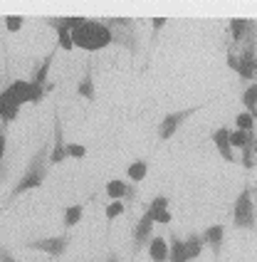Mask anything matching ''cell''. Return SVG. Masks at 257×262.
<instances>
[{"label": "cell", "mask_w": 257, "mask_h": 262, "mask_svg": "<svg viewBox=\"0 0 257 262\" xmlns=\"http://www.w3.org/2000/svg\"><path fill=\"white\" fill-rule=\"evenodd\" d=\"M50 151H52V141L45 139V144L40 146V148L35 151V156L30 159L23 178H20V181L15 183V188L10 190V198H8V201H15L17 195H23V193H28V190L42 186L47 173H50Z\"/></svg>", "instance_id": "1"}, {"label": "cell", "mask_w": 257, "mask_h": 262, "mask_svg": "<svg viewBox=\"0 0 257 262\" xmlns=\"http://www.w3.org/2000/svg\"><path fill=\"white\" fill-rule=\"evenodd\" d=\"M72 42L84 52H97V50L109 47L114 42V37H112V30L104 20H87L84 25H79L72 32Z\"/></svg>", "instance_id": "2"}, {"label": "cell", "mask_w": 257, "mask_h": 262, "mask_svg": "<svg viewBox=\"0 0 257 262\" xmlns=\"http://www.w3.org/2000/svg\"><path fill=\"white\" fill-rule=\"evenodd\" d=\"M232 225L240 230H255L257 218H255V203H252V188L245 186L240 195L235 198V210H232Z\"/></svg>", "instance_id": "3"}, {"label": "cell", "mask_w": 257, "mask_h": 262, "mask_svg": "<svg viewBox=\"0 0 257 262\" xmlns=\"http://www.w3.org/2000/svg\"><path fill=\"white\" fill-rule=\"evenodd\" d=\"M200 109H203V104H196V106H190V109H181V112L166 114V117L161 119V124H158V139H161V141H168L173 134L186 124L188 119L193 117V114H198Z\"/></svg>", "instance_id": "4"}, {"label": "cell", "mask_w": 257, "mask_h": 262, "mask_svg": "<svg viewBox=\"0 0 257 262\" xmlns=\"http://www.w3.org/2000/svg\"><path fill=\"white\" fill-rule=\"evenodd\" d=\"M104 23H106L109 30H112L114 42L128 47L131 52H136V28H134V23H131V20L119 17V20H104Z\"/></svg>", "instance_id": "5"}, {"label": "cell", "mask_w": 257, "mask_h": 262, "mask_svg": "<svg viewBox=\"0 0 257 262\" xmlns=\"http://www.w3.org/2000/svg\"><path fill=\"white\" fill-rule=\"evenodd\" d=\"M70 243H72L70 233H62V235H55V237L30 240L25 248H28V250H40V252H47V255H52V257H59V255H65V252H67Z\"/></svg>", "instance_id": "6"}, {"label": "cell", "mask_w": 257, "mask_h": 262, "mask_svg": "<svg viewBox=\"0 0 257 262\" xmlns=\"http://www.w3.org/2000/svg\"><path fill=\"white\" fill-rule=\"evenodd\" d=\"M67 159V141L62 134V121H59V112H55L52 119V151H50V166H57Z\"/></svg>", "instance_id": "7"}, {"label": "cell", "mask_w": 257, "mask_h": 262, "mask_svg": "<svg viewBox=\"0 0 257 262\" xmlns=\"http://www.w3.org/2000/svg\"><path fill=\"white\" fill-rule=\"evenodd\" d=\"M154 225H156V220H154V213L146 208L143 210V215H141V220L136 223V228H134V250L139 252L141 248H146L148 245V240L154 237Z\"/></svg>", "instance_id": "8"}, {"label": "cell", "mask_w": 257, "mask_h": 262, "mask_svg": "<svg viewBox=\"0 0 257 262\" xmlns=\"http://www.w3.org/2000/svg\"><path fill=\"white\" fill-rule=\"evenodd\" d=\"M20 106H23V104L17 102L8 89H3V92H0V124H3V129H5V126L17 117Z\"/></svg>", "instance_id": "9"}, {"label": "cell", "mask_w": 257, "mask_h": 262, "mask_svg": "<svg viewBox=\"0 0 257 262\" xmlns=\"http://www.w3.org/2000/svg\"><path fill=\"white\" fill-rule=\"evenodd\" d=\"M106 195H109L112 201H134V198H136V188H134L131 183H126V181L114 178V181L106 183Z\"/></svg>", "instance_id": "10"}, {"label": "cell", "mask_w": 257, "mask_h": 262, "mask_svg": "<svg viewBox=\"0 0 257 262\" xmlns=\"http://www.w3.org/2000/svg\"><path fill=\"white\" fill-rule=\"evenodd\" d=\"M52 59H55V52H50L47 57L42 59V64H40V70L35 72V77L30 79V84L35 89H42V92H52L55 84L52 82H47V77H50V67H52Z\"/></svg>", "instance_id": "11"}, {"label": "cell", "mask_w": 257, "mask_h": 262, "mask_svg": "<svg viewBox=\"0 0 257 262\" xmlns=\"http://www.w3.org/2000/svg\"><path fill=\"white\" fill-rule=\"evenodd\" d=\"M213 144L218 148V154L223 156V161H228V163H235V154H232V146H230V131L228 126H223V129L213 131Z\"/></svg>", "instance_id": "12"}, {"label": "cell", "mask_w": 257, "mask_h": 262, "mask_svg": "<svg viewBox=\"0 0 257 262\" xmlns=\"http://www.w3.org/2000/svg\"><path fill=\"white\" fill-rule=\"evenodd\" d=\"M200 237H203V245H208L213 250V255H220L223 237H225V225H210L205 233H200Z\"/></svg>", "instance_id": "13"}, {"label": "cell", "mask_w": 257, "mask_h": 262, "mask_svg": "<svg viewBox=\"0 0 257 262\" xmlns=\"http://www.w3.org/2000/svg\"><path fill=\"white\" fill-rule=\"evenodd\" d=\"M148 257L154 262H168V243H166V237L154 235L148 240Z\"/></svg>", "instance_id": "14"}, {"label": "cell", "mask_w": 257, "mask_h": 262, "mask_svg": "<svg viewBox=\"0 0 257 262\" xmlns=\"http://www.w3.org/2000/svg\"><path fill=\"white\" fill-rule=\"evenodd\" d=\"M168 262H190L186 252V243L171 233V243H168Z\"/></svg>", "instance_id": "15"}, {"label": "cell", "mask_w": 257, "mask_h": 262, "mask_svg": "<svg viewBox=\"0 0 257 262\" xmlns=\"http://www.w3.org/2000/svg\"><path fill=\"white\" fill-rule=\"evenodd\" d=\"M50 23H52V28L57 30V45H59V47H62V50H74V42H72V32H70V28L62 23V17H52Z\"/></svg>", "instance_id": "16"}, {"label": "cell", "mask_w": 257, "mask_h": 262, "mask_svg": "<svg viewBox=\"0 0 257 262\" xmlns=\"http://www.w3.org/2000/svg\"><path fill=\"white\" fill-rule=\"evenodd\" d=\"M8 92H10V94H13L15 99H17V102L20 104H28L30 102V94H32V84H30V82H25V79H15L13 84H8Z\"/></svg>", "instance_id": "17"}, {"label": "cell", "mask_w": 257, "mask_h": 262, "mask_svg": "<svg viewBox=\"0 0 257 262\" xmlns=\"http://www.w3.org/2000/svg\"><path fill=\"white\" fill-rule=\"evenodd\" d=\"M230 45H238L245 40V35H247V20H243V17H232L230 20Z\"/></svg>", "instance_id": "18"}, {"label": "cell", "mask_w": 257, "mask_h": 262, "mask_svg": "<svg viewBox=\"0 0 257 262\" xmlns=\"http://www.w3.org/2000/svg\"><path fill=\"white\" fill-rule=\"evenodd\" d=\"M77 94H79L82 99H89V102H94L97 92H94V77H92V70H87L84 77L79 79V84H77Z\"/></svg>", "instance_id": "19"}, {"label": "cell", "mask_w": 257, "mask_h": 262, "mask_svg": "<svg viewBox=\"0 0 257 262\" xmlns=\"http://www.w3.org/2000/svg\"><path fill=\"white\" fill-rule=\"evenodd\" d=\"M126 176H128V181L131 183H141L143 178L148 176V163L146 161H134V163H128V168H126Z\"/></svg>", "instance_id": "20"}, {"label": "cell", "mask_w": 257, "mask_h": 262, "mask_svg": "<svg viewBox=\"0 0 257 262\" xmlns=\"http://www.w3.org/2000/svg\"><path fill=\"white\" fill-rule=\"evenodd\" d=\"M183 243H186L188 260H198L200 252H203V248H205V245H203V237H200L198 233H190L186 240H183Z\"/></svg>", "instance_id": "21"}, {"label": "cell", "mask_w": 257, "mask_h": 262, "mask_svg": "<svg viewBox=\"0 0 257 262\" xmlns=\"http://www.w3.org/2000/svg\"><path fill=\"white\" fill-rule=\"evenodd\" d=\"M255 139H257L255 131H240V129L230 131V146L232 148H245L247 144H252Z\"/></svg>", "instance_id": "22"}, {"label": "cell", "mask_w": 257, "mask_h": 262, "mask_svg": "<svg viewBox=\"0 0 257 262\" xmlns=\"http://www.w3.org/2000/svg\"><path fill=\"white\" fill-rule=\"evenodd\" d=\"M243 104L247 106V114L257 119V82H252V84L243 92Z\"/></svg>", "instance_id": "23"}, {"label": "cell", "mask_w": 257, "mask_h": 262, "mask_svg": "<svg viewBox=\"0 0 257 262\" xmlns=\"http://www.w3.org/2000/svg\"><path fill=\"white\" fill-rule=\"evenodd\" d=\"M84 215V205L77 203V205H70L67 210H65V228H74L79 220Z\"/></svg>", "instance_id": "24"}, {"label": "cell", "mask_w": 257, "mask_h": 262, "mask_svg": "<svg viewBox=\"0 0 257 262\" xmlns=\"http://www.w3.org/2000/svg\"><path fill=\"white\" fill-rule=\"evenodd\" d=\"M255 141H252V144H247L243 148V166L247 168V171H252V168L257 166V161H255Z\"/></svg>", "instance_id": "25"}, {"label": "cell", "mask_w": 257, "mask_h": 262, "mask_svg": "<svg viewBox=\"0 0 257 262\" xmlns=\"http://www.w3.org/2000/svg\"><path fill=\"white\" fill-rule=\"evenodd\" d=\"M235 126L240 131H255V117H250L247 112H243V114L235 117Z\"/></svg>", "instance_id": "26"}, {"label": "cell", "mask_w": 257, "mask_h": 262, "mask_svg": "<svg viewBox=\"0 0 257 262\" xmlns=\"http://www.w3.org/2000/svg\"><path fill=\"white\" fill-rule=\"evenodd\" d=\"M124 213V201H112V203L106 205V210H104V215L112 220V218H119Z\"/></svg>", "instance_id": "27"}, {"label": "cell", "mask_w": 257, "mask_h": 262, "mask_svg": "<svg viewBox=\"0 0 257 262\" xmlns=\"http://www.w3.org/2000/svg\"><path fill=\"white\" fill-rule=\"evenodd\" d=\"M148 210L151 213H161V210H168V198L166 195H156L151 203H148Z\"/></svg>", "instance_id": "28"}, {"label": "cell", "mask_w": 257, "mask_h": 262, "mask_svg": "<svg viewBox=\"0 0 257 262\" xmlns=\"http://www.w3.org/2000/svg\"><path fill=\"white\" fill-rule=\"evenodd\" d=\"M23 23H25L23 15H8V17H5V28L10 30V32H17V30L23 28Z\"/></svg>", "instance_id": "29"}, {"label": "cell", "mask_w": 257, "mask_h": 262, "mask_svg": "<svg viewBox=\"0 0 257 262\" xmlns=\"http://www.w3.org/2000/svg\"><path fill=\"white\" fill-rule=\"evenodd\" d=\"M87 148L82 144H67V159H84Z\"/></svg>", "instance_id": "30"}, {"label": "cell", "mask_w": 257, "mask_h": 262, "mask_svg": "<svg viewBox=\"0 0 257 262\" xmlns=\"http://www.w3.org/2000/svg\"><path fill=\"white\" fill-rule=\"evenodd\" d=\"M154 220L161 223V225H168L173 220V215H171V210H161V213H154Z\"/></svg>", "instance_id": "31"}, {"label": "cell", "mask_w": 257, "mask_h": 262, "mask_svg": "<svg viewBox=\"0 0 257 262\" xmlns=\"http://www.w3.org/2000/svg\"><path fill=\"white\" fill-rule=\"evenodd\" d=\"M0 262H17V260L13 257V252H10V250L0 248Z\"/></svg>", "instance_id": "32"}, {"label": "cell", "mask_w": 257, "mask_h": 262, "mask_svg": "<svg viewBox=\"0 0 257 262\" xmlns=\"http://www.w3.org/2000/svg\"><path fill=\"white\" fill-rule=\"evenodd\" d=\"M5 159V129H0V163Z\"/></svg>", "instance_id": "33"}, {"label": "cell", "mask_w": 257, "mask_h": 262, "mask_svg": "<svg viewBox=\"0 0 257 262\" xmlns=\"http://www.w3.org/2000/svg\"><path fill=\"white\" fill-rule=\"evenodd\" d=\"M151 25H154V32H158V30L166 25V17H154V20H151Z\"/></svg>", "instance_id": "34"}, {"label": "cell", "mask_w": 257, "mask_h": 262, "mask_svg": "<svg viewBox=\"0 0 257 262\" xmlns=\"http://www.w3.org/2000/svg\"><path fill=\"white\" fill-rule=\"evenodd\" d=\"M5 176H8V168H5V163H0V181H3Z\"/></svg>", "instance_id": "35"}, {"label": "cell", "mask_w": 257, "mask_h": 262, "mask_svg": "<svg viewBox=\"0 0 257 262\" xmlns=\"http://www.w3.org/2000/svg\"><path fill=\"white\" fill-rule=\"evenodd\" d=\"M106 262H119V257H116L114 252H112V255H109V257H106Z\"/></svg>", "instance_id": "36"}, {"label": "cell", "mask_w": 257, "mask_h": 262, "mask_svg": "<svg viewBox=\"0 0 257 262\" xmlns=\"http://www.w3.org/2000/svg\"><path fill=\"white\" fill-rule=\"evenodd\" d=\"M255 161H257V141H255Z\"/></svg>", "instance_id": "37"}, {"label": "cell", "mask_w": 257, "mask_h": 262, "mask_svg": "<svg viewBox=\"0 0 257 262\" xmlns=\"http://www.w3.org/2000/svg\"><path fill=\"white\" fill-rule=\"evenodd\" d=\"M255 190H257V186H255V188H252V193H255Z\"/></svg>", "instance_id": "38"}, {"label": "cell", "mask_w": 257, "mask_h": 262, "mask_svg": "<svg viewBox=\"0 0 257 262\" xmlns=\"http://www.w3.org/2000/svg\"><path fill=\"white\" fill-rule=\"evenodd\" d=\"M0 129H3V124H0Z\"/></svg>", "instance_id": "39"}]
</instances>
